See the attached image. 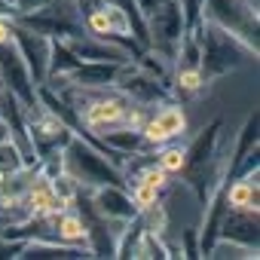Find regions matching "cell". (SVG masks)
<instances>
[{"instance_id": "cell-1", "label": "cell", "mask_w": 260, "mask_h": 260, "mask_svg": "<svg viewBox=\"0 0 260 260\" xmlns=\"http://www.w3.org/2000/svg\"><path fill=\"white\" fill-rule=\"evenodd\" d=\"M61 169L80 184V190L83 187L95 190L104 184H122V169H116L98 147H89L74 135L61 147Z\"/></svg>"}, {"instance_id": "cell-2", "label": "cell", "mask_w": 260, "mask_h": 260, "mask_svg": "<svg viewBox=\"0 0 260 260\" xmlns=\"http://www.w3.org/2000/svg\"><path fill=\"white\" fill-rule=\"evenodd\" d=\"M205 22H214L248 49H257V10L251 0H205Z\"/></svg>"}, {"instance_id": "cell-3", "label": "cell", "mask_w": 260, "mask_h": 260, "mask_svg": "<svg viewBox=\"0 0 260 260\" xmlns=\"http://www.w3.org/2000/svg\"><path fill=\"white\" fill-rule=\"evenodd\" d=\"M202 46H199V68H202V77H220L226 74L230 68L239 64V37H233L230 31L217 28L214 22H202Z\"/></svg>"}, {"instance_id": "cell-4", "label": "cell", "mask_w": 260, "mask_h": 260, "mask_svg": "<svg viewBox=\"0 0 260 260\" xmlns=\"http://www.w3.org/2000/svg\"><path fill=\"white\" fill-rule=\"evenodd\" d=\"M0 80L7 83V89L19 98V104L25 110L37 107V92H34V80H31V71L22 58V52L16 49V43H7L0 46Z\"/></svg>"}, {"instance_id": "cell-5", "label": "cell", "mask_w": 260, "mask_h": 260, "mask_svg": "<svg viewBox=\"0 0 260 260\" xmlns=\"http://www.w3.org/2000/svg\"><path fill=\"white\" fill-rule=\"evenodd\" d=\"M13 43H16V49L22 52V58H25V64H28V71H31L34 86H43V83H46V74H49V58H52L55 40L16 22V37H13Z\"/></svg>"}, {"instance_id": "cell-6", "label": "cell", "mask_w": 260, "mask_h": 260, "mask_svg": "<svg viewBox=\"0 0 260 260\" xmlns=\"http://www.w3.org/2000/svg\"><path fill=\"white\" fill-rule=\"evenodd\" d=\"M92 211L104 220H113V223H128L138 217V208L132 202V196L125 193L122 184H104V187H95L92 190Z\"/></svg>"}, {"instance_id": "cell-7", "label": "cell", "mask_w": 260, "mask_h": 260, "mask_svg": "<svg viewBox=\"0 0 260 260\" xmlns=\"http://www.w3.org/2000/svg\"><path fill=\"white\" fill-rule=\"evenodd\" d=\"M128 101L122 95H107V92H95L86 104H83V122L92 132H107L113 125H122Z\"/></svg>"}, {"instance_id": "cell-8", "label": "cell", "mask_w": 260, "mask_h": 260, "mask_svg": "<svg viewBox=\"0 0 260 260\" xmlns=\"http://www.w3.org/2000/svg\"><path fill=\"white\" fill-rule=\"evenodd\" d=\"M223 239H233L239 245L257 248V211L230 208L226 217H223Z\"/></svg>"}, {"instance_id": "cell-9", "label": "cell", "mask_w": 260, "mask_h": 260, "mask_svg": "<svg viewBox=\"0 0 260 260\" xmlns=\"http://www.w3.org/2000/svg\"><path fill=\"white\" fill-rule=\"evenodd\" d=\"M226 208L257 211V169H254V175L236 181V184L226 190Z\"/></svg>"}, {"instance_id": "cell-10", "label": "cell", "mask_w": 260, "mask_h": 260, "mask_svg": "<svg viewBox=\"0 0 260 260\" xmlns=\"http://www.w3.org/2000/svg\"><path fill=\"white\" fill-rule=\"evenodd\" d=\"M156 119H159V125L166 128V135L169 138H181L184 132H187V113H184V107L181 104H166L159 113H153Z\"/></svg>"}, {"instance_id": "cell-11", "label": "cell", "mask_w": 260, "mask_h": 260, "mask_svg": "<svg viewBox=\"0 0 260 260\" xmlns=\"http://www.w3.org/2000/svg\"><path fill=\"white\" fill-rule=\"evenodd\" d=\"M22 166H28V162H25V156H22V150H19L10 138H4V141H0V178L19 172Z\"/></svg>"}, {"instance_id": "cell-12", "label": "cell", "mask_w": 260, "mask_h": 260, "mask_svg": "<svg viewBox=\"0 0 260 260\" xmlns=\"http://www.w3.org/2000/svg\"><path fill=\"white\" fill-rule=\"evenodd\" d=\"M162 147H166V144H162ZM156 166L166 169L169 175H181V172L187 169V150H184V147H166V150L159 153Z\"/></svg>"}, {"instance_id": "cell-13", "label": "cell", "mask_w": 260, "mask_h": 260, "mask_svg": "<svg viewBox=\"0 0 260 260\" xmlns=\"http://www.w3.org/2000/svg\"><path fill=\"white\" fill-rule=\"evenodd\" d=\"M169 172L166 169H159L156 162H150V166H144L138 175H135V184H147V187H156V190H166L169 187Z\"/></svg>"}, {"instance_id": "cell-14", "label": "cell", "mask_w": 260, "mask_h": 260, "mask_svg": "<svg viewBox=\"0 0 260 260\" xmlns=\"http://www.w3.org/2000/svg\"><path fill=\"white\" fill-rule=\"evenodd\" d=\"M128 196H132V202H135V208H138V211H144V208H150V205L162 202V190L147 187V184H135Z\"/></svg>"}, {"instance_id": "cell-15", "label": "cell", "mask_w": 260, "mask_h": 260, "mask_svg": "<svg viewBox=\"0 0 260 260\" xmlns=\"http://www.w3.org/2000/svg\"><path fill=\"white\" fill-rule=\"evenodd\" d=\"M175 83H178V89H181V92H199V89L205 86L202 68H178Z\"/></svg>"}, {"instance_id": "cell-16", "label": "cell", "mask_w": 260, "mask_h": 260, "mask_svg": "<svg viewBox=\"0 0 260 260\" xmlns=\"http://www.w3.org/2000/svg\"><path fill=\"white\" fill-rule=\"evenodd\" d=\"M43 4H49V0H19V16L22 13H31V10H40Z\"/></svg>"}, {"instance_id": "cell-17", "label": "cell", "mask_w": 260, "mask_h": 260, "mask_svg": "<svg viewBox=\"0 0 260 260\" xmlns=\"http://www.w3.org/2000/svg\"><path fill=\"white\" fill-rule=\"evenodd\" d=\"M138 4V10H141V16H150L156 7H162V0H135Z\"/></svg>"}, {"instance_id": "cell-18", "label": "cell", "mask_w": 260, "mask_h": 260, "mask_svg": "<svg viewBox=\"0 0 260 260\" xmlns=\"http://www.w3.org/2000/svg\"><path fill=\"white\" fill-rule=\"evenodd\" d=\"M4 4H10V7H16V10H19V0H4Z\"/></svg>"}, {"instance_id": "cell-19", "label": "cell", "mask_w": 260, "mask_h": 260, "mask_svg": "<svg viewBox=\"0 0 260 260\" xmlns=\"http://www.w3.org/2000/svg\"><path fill=\"white\" fill-rule=\"evenodd\" d=\"M7 223H10V220H7V217H4V214H0V226H7Z\"/></svg>"}]
</instances>
